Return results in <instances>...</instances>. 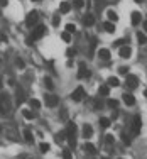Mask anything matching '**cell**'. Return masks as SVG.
Returning a JSON list of instances; mask_svg holds the SVG:
<instances>
[{
  "instance_id": "cell-1",
  "label": "cell",
  "mask_w": 147,
  "mask_h": 159,
  "mask_svg": "<svg viewBox=\"0 0 147 159\" xmlns=\"http://www.w3.org/2000/svg\"><path fill=\"white\" fill-rule=\"evenodd\" d=\"M37 20H39V15H37L36 10H32V12H29L27 17H25V25H27V27H34L37 24Z\"/></svg>"
},
{
  "instance_id": "cell-2",
  "label": "cell",
  "mask_w": 147,
  "mask_h": 159,
  "mask_svg": "<svg viewBox=\"0 0 147 159\" xmlns=\"http://www.w3.org/2000/svg\"><path fill=\"white\" fill-rule=\"evenodd\" d=\"M140 129H142V119H140V115H135L134 122H132V132L137 136V134H140Z\"/></svg>"
},
{
  "instance_id": "cell-3",
  "label": "cell",
  "mask_w": 147,
  "mask_h": 159,
  "mask_svg": "<svg viewBox=\"0 0 147 159\" xmlns=\"http://www.w3.org/2000/svg\"><path fill=\"white\" fill-rule=\"evenodd\" d=\"M83 97H85V88H83V87H78V88L71 93L73 102H81V100H83Z\"/></svg>"
},
{
  "instance_id": "cell-4",
  "label": "cell",
  "mask_w": 147,
  "mask_h": 159,
  "mask_svg": "<svg viewBox=\"0 0 147 159\" xmlns=\"http://www.w3.org/2000/svg\"><path fill=\"white\" fill-rule=\"evenodd\" d=\"M44 34H46V27H44V25H36V27L32 29V39H34V41H36V39H41Z\"/></svg>"
},
{
  "instance_id": "cell-5",
  "label": "cell",
  "mask_w": 147,
  "mask_h": 159,
  "mask_svg": "<svg viewBox=\"0 0 147 159\" xmlns=\"http://www.w3.org/2000/svg\"><path fill=\"white\" fill-rule=\"evenodd\" d=\"M88 76H90V71L86 68V64L81 61V63H80V71H78V78L83 80V78H88Z\"/></svg>"
},
{
  "instance_id": "cell-6",
  "label": "cell",
  "mask_w": 147,
  "mask_h": 159,
  "mask_svg": "<svg viewBox=\"0 0 147 159\" xmlns=\"http://www.w3.org/2000/svg\"><path fill=\"white\" fill-rule=\"evenodd\" d=\"M59 103V97L56 95H46V105L47 107H57Z\"/></svg>"
},
{
  "instance_id": "cell-7",
  "label": "cell",
  "mask_w": 147,
  "mask_h": 159,
  "mask_svg": "<svg viewBox=\"0 0 147 159\" xmlns=\"http://www.w3.org/2000/svg\"><path fill=\"white\" fill-rule=\"evenodd\" d=\"M118 54H120V58H124V59H129L130 54H132V49H130L129 46H120V51H118Z\"/></svg>"
},
{
  "instance_id": "cell-8",
  "label": "cell",
  "mask_w": 147,
  "mask_h": 159,
  "mask_svg": "<svg viewBox=\"0 0 147 159\" xmlns=\"http://www.w3.org/2000/svg\"><path fill=\"white\" fill-rule=\"evenodd\" d=\"M127 85H129L130 88H137V85H139V78H137L135 74H127Z\"/></svg>"
},
{
  "instance_id": "cell-9",
  "label": "cell",
  "mask_w": 147,
  "mask_h": 159,
  "mask_svg": "<svg viewBox=\"0 0 147 159\" xmlns=\"http://www.w3.org/2000/svg\"><path fill=\"white\" fill-rule=\"evenodd\" d=\"M132 25H139V24H140V20H142V14H140V12H137V10H135V12H132Z\"/></svg>"
},
{
  "instance_id": "cell-10",
  "label": "cell",
  "mask_w": 147,
  "mask_h": 159,
  "mask_svg": "<svg viewBox=\"0 0 147 159\" xmlns=\"http://www.w3.org/2000/svg\"><path fill=\"white\" fill-rule=\"evenodd\" d=\"M124 102H125V105H129V107L135 105V98H134V95H130V93H125V95H124Z\"/></svg>"
},
{
  "instance_id": "cell-11",
  "label": "cell",
  "mask_w": 147,
  "mask_h": 159,
  "mask_svg": "<svg viewBox=\"0 0 147 159\" xmlns=\"http://www.w3.org/2000/svg\"><path fill=\"white\" fill-rule=\"evenodd\" d=\"M15 97H17V98H15V100H17V105H22V103H24V100H25L24 90H22V88H19V90H17V93H15Z\"/></svg>"
},
{
  "instance_id": "cell-12",
  "label": "cell",
  "mask_w": 147,
  "mask_h": 159,
  "mask_svg": "<svg viewBox=\"0 0 147 159\" xmlns=\"http://www.w3.org/2000/svg\"><path fill=\"white\" fill-rule=\"evenodd\" d=\"M59 10H61V14H68V12L71 10V3H69V2H61Z\"/></svg>"
},
{
  "instance_id": "cell-13",
  "label": "cell",
  "mask_w": 147,
  "mask_h": 159,
  "mask_svg": "<svg viewBox=\"0 0 147 159\" xmlns=\"http://www.w3.org/2000/svg\"><path fill=\"white\" fill-rule=\"evenodd\" d=\"M98 58L103 59V61L110 59V51H108V49H98Z\"/></svg>"
},
{
  "instance_id": "cell-14",
  "label": "cell",
  "mask_w": 147,
  "mask_h": 159,
  "mask_svg": "<svg viewBox=\"0 0 147 159\" xmlns=\"http://www.w3.org/2000/svg\"><path fill=\"white\" fill-rule=\"evenodd\" d=\"M103 29H105L108 34H113V32H115V24L108 20V22H105V24H103Z\"/></svg>"
},
{
  "instance_id": "cell-15",
  "label": "cell",
  "mask_w": 147,
  "mask_h": 159,
  "mask_svg": "<svg viewBox=\"0 0 147 159\" xmlns=\"http://www.w3.org/2000/svg\"><path fill=\"white\" fill-rule=\"evenodd\" d=\"M83 136L85 137H92L93 136V127L90 124H85V127H83Z\"/></svg>"
},
{
  "instance_id": "cell-16",
  "label": "cell",
  "mask_w": 147,
  "mask_h": 159,
  "mask_svg": "<svg viewBox=\"0 0 147 159\" xmlns=\"http://www.w3.org/2000/svg\"><path fill=\"white\" fill-rule=\"evenodd\" d=\"M83 24H85V25H88V27L93 25V24H95V17L90 15V14H88V15H85V17H83Z\"/></svg>"
},
{
  "instance_id": "cell-17",
  "label": "cell",
  "mask_w": 147,
  "mask_h": 159,
  "mask_svg": "<svg viewBox=\"0 0 147 159\" xmlns=\"http://www.w3.org/2000/svg\"><path fill=\"white\" fill-rule=\"evenodd\" d=\"M22 115H24L27 120H34V119H36V113L31 112V110H22Z\"/></svg>"
},
{
  "instance_id": "cell-18",
  "label": "cell",
  "mask_w": 147,
  "mask_h": 159,
  "mask_svg": "<svg viewBox=\"0 0 147 159\" xmlns=\"http://www.w3.org/2000/svg\"><path fill=\"white\" fill-rule=\"evenodd\" d=\"M107 17H108L110 22H117V20H118V15H117L115 10H108V12H107Z\"/></svg>"
},
{
  "instance_id": "cell-19",
  "label": "cell",
  "mask_w": 147,
  "mask_h": 159,
  "mask_svg": "<svg viewBox=\"0 0 147 159\" xmlns=\"http://www.w3.org/2000/svg\"><path fill=\"white\" fill-rule=\"evenodd\" d=\"M107 83H108V87H118V85H120L118 78H115V76H110V78L107 80Z\"/></svg>"
},
{
  "instance_id": "cell-20",
  "label": "cell",
  "mask_w": 147,
  "mask_h": 159,
  "mask_svg": "<svg viewBox=\"0 0 147 159\" xmlns=\"http://www.w3.org/2000/svg\"><path fill=\"white\" fill-rule=\"evenodd\" d=\"M85 151H86L88 154H95V152H96V147H95L93 144H90V142H86V144H85Z\"/></svg>"
},
{
  "instance_id": "cell-21",
  "label": "cell",
  "mask_w": 147,
  "mask_h": 159,
  "mask_svg": "<svg viewBox=\"0 0 147 159\" xmlns=\"http://www.w3.org/2000/svg\"><path fill=\"white\" fill-rule=\"evenodd\" d=\"M110 124H112L110 119H107V117H102V119H100V125H102L103 129H108V127H110Z\"/></svg>"
},
{
  "instance_id": "cell-22",
  "label": "cell",
  "mask_w": 147,
  "mask_h": 159,
  "mask_svg": "<svg viewBox=\"0 0 147 159\" xmlns=\"http://www.w3.org/2000/svg\"><path fill=\"white\" fill-rule=\"evenodd\" d=\"M108 93H110V87H108V85H102V87H100V95L108 97Z\"/></svg>"
},
{
  "instance_id": "cell-23",
  "label": "cell",
  "mask_w": 147,
  "mask_h": 159,
  "mask_svg": "<svg viewBox=\"0 0 147 159\" xmlns=\"http://www.w3.org/2000/svg\"><path fill=\"white\" fill-rule=\"evenodd\" d=\"M66 132H68V136L74 134V132H76V125H74L73 122H69V124H68V127H66ZM68 136H66V137H68Z\"/></svg>"
},
{
  "instance_id": "cell-24",
  "label": "cell",
  "mask_w": 147,
  "mask_h": 159,
  "mask_svg": "<svg viewBox=\"0 0 147 159\" xmlns=\"http://www.w3.org/2000/svg\"><path fill=\"white\" fill-rule=\"evenodd\" d=\"M66 139H68V144H69V147H76V139H74V134H71V136H68V137H66Z\"/></svg>"
},
{
  "instance_id": "cell-25",
  "label": "cell",
  "mask_w": 147,
  "mask_h": 159,
  "mask_svg": "<svg viewBox=\"0 0 147 159\" xmlns=\"http://www.w3.org/2000/svg\"><path fill=\"white\" fill-rule=\"evenodd\" d=\"M24 139H25L27 142H31L32 139H34V137H32V132H31L29 129H25V130H24Z\"/></svg>"
},
{
  "instance_id": "cell-26",
  "label": "cell",
  "mask_w": 147,
  "mask_h": 159,
  "mask_svg": "<svg viewBox=\"0 0 147 159\" xmlns=\"http://www.w3.org/2000/svg\"><path fill=\"white\" fill-rule=\"evenodd\" d=\"M61 39H63L64 42H71V32H68V31L63 32V34H61Z\"/></svg>"
},
{
  "instance_id": "cell-27",
  "label": "cell",
  "mask_w": 147,
  "mask_h": 159,
  "mask_svg": "<svg viewBox=\"0 0 147 159\" xmlns=\"http://www.w3.org/2000/svg\"><path fill=\"white\" fill-rule=\"evenodd\" d=\"M44 85H46V88H47V90L54 88V85H53V80H51V78H44Z\"/></svg>"
},
{
  "instance_id": "cell-28",
  "label": "cell",
  "mask_w": 147,
  "mask_h": 159,
  "mask_svg": "<svg viewBox=\"0 0 147 159\" xmlns=\"http://www.w3.org/2000/svg\"><path fill=\"white\" fill-rule=\"evenodd\" d=\"M137 41H139V44H146V34L144 32H137Z\"/></svg>"
},
{
  "instance_id": "cell-29",
  "label": "cell",
  "mask_w": 147,
  "mask_h": 159,
  "mask_svg": "<svg viewBox=\"0 0 147 159\" xmlns=\"http://www.w3.org/2000/svg\"><path fill=\"white\" fill-rule=\"evenodd\" d=\"M66 136H68V132H66V130H61V132L57 134L56 141H64V139H66Z\"/></svg>"
},
{
  "instance_id": "cell-30",
  "label": "cell",
  "mask_w": 147,
  "mask_h": 159,
  "mask_svg": "<svg viewBox=\"0 0 147 159\" xmlns=\"http://www.w3.org/2000/svg\"><path fill=\"white\" fill-rule=\"evenodd\" d=\"M39 147H41V152H47L51 146H49V144H46V142H41V146H39Z\"/></svg>"
},
{
  "instance_id": "cell-31",
  "label": "cell",
  "mask_w": 147,
  "mask_h": 159,
  "mask_svg": "<svg viewBox=\"0 0 147 159\" xmlns=\"http://www.w3.org/2000/svg\"><path fill=\"white\" fill-rule=\"evenodd\" d=\"M73 5L76 7V9H83L85 2H83V0H73Z\"/></svg>"
},
{
  "instance_id": "cell-32",
  "label": "cell",
  "mask_w": 147,
  "mask_h": 159,
  "mask_svg": "<svg viewBox=\"0 0 147 159\" xmlns=\"http://www.w3.org/2000/svg\"><path fill=\"white\" fill-rule=\"evenodd\" d=\"M31 107H32V108H41V102L36 100V98H32V100H31Z\"/></svg>"
},
{
  "instance_id": "cell-33",
  "label": "cell",
  "mask_w": 147,
  "mask_h": 159,
  "mask_svg": "<svg viewBox=\"0 0 147 159\" xmlns=\"http://www.w3.org/2000/svg\"><path fill=\"white\" fill-rule=\"evenodd\" d=\"M63 158L64 159H71V151H69V149H64V151H63Z\"/></svg>"
},
{
  "instance_id": "cell-34",
  "label": "cell",
  "mask_w": 147,
  "mask_h": 159,
  "mask_svg": "<svg viewBox=\"0 0 147 159\" xmlns=\"http://www.w3.org/2000/svg\"><path fill=\"white\" fill-rule=\"evenodd\" d=\"M107 103H108V107H110V108H115V107L118 105V102H117V100H108V102H107Z\"/></svg>"
},
{
  "instance_id": "cell-35",
  "label": "cell",
  "mask_w": 147,
  "mask_h": 159,
  "mask_svg": "<svg viewBox=\"0 0 147 159\" xmlns=\"http://www.w3.org/2000/svg\"><path fill=\"white\" fill-rule=\"evenodd\" d=\"M105 142H107L108 146H112V144H113V136H110V134H108V136H105Z\"/></svg>"
},
{
  "instance_id": "cell-36",
  "label": "cell",
  "mask_w": 147,
  "mask_h": 159,
  "mask_svg": "<svg viewBox=\"0 0 147 159\" xmlns=\"http://www.w3.org/2000/svg\"><path fill=\"white\" fill-rule=\"evenodd\" d=\"M66 31H68V32H74V31H76V25H74V24H68V25H66Z\"/></svg>"
},
{
  "instance_id": "cell-37",
  "label": "cell",
  "mask_w": 147,
  "mask_h": 159,
  "mask_svg": "<svg viewBox=\"0 0 147 159\" xmlns=\"http://www.w3.org/2000/svg\"><path fill=\"white\" fill-rule=\"evenodd\" d=\"M59 22H61V17H59V15H54V17H53V25H59Z\"/></svg>"
},
{
  "instance_id": "cell-38",
  "label": "cell",
  "mask_w": 147,
  "mask_h": 159,
  "mask_svg": "<svg viewBox=\"0 0 147 159\" xmlns=\"http://www.w3.org/2000/svg\"><path fill=\"white\" fill-rule=\"evenodd\" d=\"M74 54H76V51H74V49H71V48H69V49L66 51V56H68V58H73Z\"/></svg>"
},
{
  "instance_id": "cell-39",
  "label": "cell",
  "mask_w": 147,
  "mask_h": 159,
  "mask_svg": "<svg viewBox=\"0 0 147 159\" xmlns=\"http://www.w3.org/2000/svg\"><path fill=\"white\" fill-rule=\"evenodd\" d=\"M124 42H125L124 39H118V41H115V42H113V46H117V48H120V46H122Z\"/></svg>"
},
{
  "instance_id": "cell-40",
  "label": "cell",
  "mask_w": 147,
  "mask_h": 159,
  "mask_svg": "<svg viewBox=\"0 0 147 159\" xmlns=\"http://www.w3.org/2000/svg\"><path fill=\"white\" fill-rule=\"evenodd\" d=\"M0 41L2 42H7V36L3 34V32H0Z\"/></svg>"
},
{
  "instance_id": "cell-41",
  "label": "cell",
  "mask_w": 147,
  "mask_h": 159,
  "mask_svg": "<svg viewBox=\"0 0 147 159\" xmlns=\"http://www.w3.org/2000/svg\"><path fill=\"white\" fill-rule=\"evenodd\" d=\"M15 63H17V66H19V68H24V61H22V59H17Z\"/></svg>"
},
{
  "instance_id": "cell-42",
  "label": "cell",
  "mask_w": 147,
  "mask_h": 159,
  "mask_svg": "<svg viewBox=\"0 0 147 159\" xmlns=\"http://www.w3.org/2000/svg\"><path fill=\"white\" fill-rule=\"evenodd\" d=\"M118 71H120V74H127V68H124V66L118 68Z\"/></svg>"
},
{
  "instance_id": "cell-43",
  "label": "cell",
  "mask_w": 147,
  "mask_h": 159,
  "mask_svg": "<svg viewBox=\"0 0 147 159\" xmlns=\"http://www.w3.org/2000/svg\"><path fill=\"white\" fill-rule=\"evenodd\" d=\"M32 41H34L32 37H27V39H25V44H27V46H31V44H32Z\"/></svg>"
},
{
  "instance_id": "cell-44",
  "label": "cell",
  "mask_w": 147,
  "mask_h": 159,
  "mask_svg": "<svg viewBox=\"0 0 147 159\" xmlns=\"http://www.w3.org/2000/svg\"><path fill=\"white\" fill-rule=\"evenodd\" d=\"M7 3H9V0H0V5L2 7H7Z\"/></svg>"
},
{
  "instance_id": "cell-45",
  "label": "cell",
  "mask_w": 147,
  "mask_h": 159,
  "mask_svg": "<svg viewBox=\"0 0 147 159\" xmlns=\"http://www.w3.org/2000/svg\"><path fill=\"white\" fill-rule=\"evenodd\" d=\"M117 117H118V112H113V113H112V119H117ZM110 119V120H112Z\"/></svg>"
},
{
  "instance_id": "cell-46",
  "label": "cell",
  "mask_w": 147,
  "mask_h": 159,
  "mask_svg": "<svg viewBox=\"0 0 147 159\" xmlns=\"http://www.w3.org/2000/svg\"><path fill=\"white\" fill-rule=\"evenodd\" d=\"M135 2H137V3H142V2H144V0H135Z\"/></svg>"
}]
</instances>
